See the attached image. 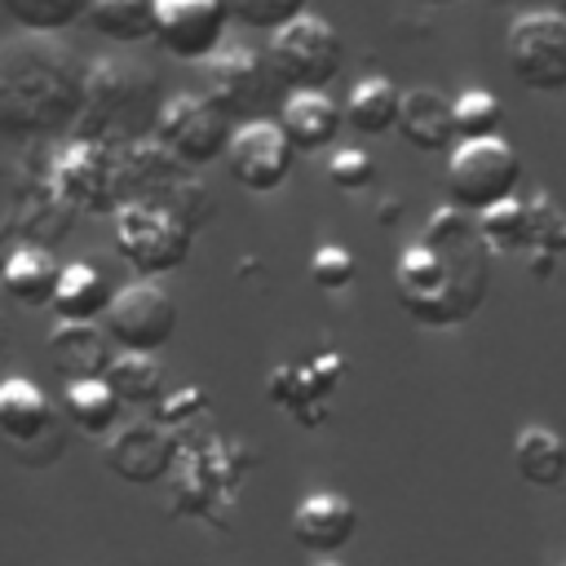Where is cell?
I'll return each instance as SVG.
<instances>
[{
	"label": "cell",
	"mask_w": 566,
	"mask_h": 566,
	"mask_svg": "<svg viewBox=\"0 0 566 566\" xmlns=\"http://www.w3.org/2000/svg\"><path fill=\"white\" fill-rule=\"evenodd\" d=\"M345 111L327 93H287L279 102V128L287 133L296 155H318L336 142Z\"/></svg>",
	"instance_id": "19"
},
{
	"label": "cell",
	"mask_w": 566,
	"mask_h": 566,
	"mask_svg": "<svg viewBox=\"0 0 566 566\" xmlns=\"http://www.w3.org/2000/svg\"><path fill=\"white\" fill-rule=\"evenodd\" d=\"M4 345H9V327H4V318H0V358H4Z\"/></svg>",
	"instance_id": "33"
},
{
	"label": "cell",
	"mask_w": 566,
	"mask_h": 566,
	"mask_svg": "<svg viewBox=\"0 0 566 566\" xmlns=\"http://www.w3.org/2000/svg\"><path fill=\"white\" fill-rule=\"evenodd\" d=\"M84 75L88 66L57 35L22 31L0 40V137H71L84 106Z\"/></svg>",
	"instance_id": "2"
},
{
	"label": "cell",
	"mask_w": 566,
	"mask_h": 566,
	"mask_svg": "<svg viewBox=\"0 0 566 566\" xmlns=\"http://www.w3.org/2000/svg\"><path fill=\"white\" fill-rule=\"evenodd\" d=\"M478 234L486 243V252H513V248H531V208L522 199H504L486 212H478Z\"/></svg>",
	"instance_id": "28"
},
{
	"label": "cell",
	"mask_w": 566,
	"mask_h": 566,
	"mask_svg": "<svg viewBox=\"0 0 566 566\" xmlns=\"http://www.w3.org/2000/svg\"><path fill=\"white\" fill-rule=\"evenodd\" d=\"M203 75H208V97L234 119V115H252L270 102V62L248 49V44H221L208 62H203ZM279 84V80H274Z\"/></svg>",
	"instance_id": "13"
},
{
	"label": "cell",
	"mask_w": 566,
	"mask_h": 566,
	"mask_svg": "<svg viewBox=\"0 0 566 566\" xmlns=\"http://www.w3.org/2000/svg\"><path fill=\"white\" fill-rule=\"evenodd\" d=\"M305 4H310V0H226L230 22H239V27H248V31H265V35H274V31L287 27L292 18H301Z\"/></svg>",
	"instance_id": "30"
},
{
	"label": "cell",
	"mask_w": 566,
	"mask_h": 566,
	"mask_svg": "<svg viewBox=\"0 0 566 566\" xmlns=\"http://www.w3.org/2000/svg\"><path fill=\"white\" fill-rule=\"evenodd\" d=\"M517 181H522V159L500 133L460 142L447 155V199L460 212L478 217V212L513 199Z\"/></svg>",
	"instance_id": "5"
},
{
	"label": "cell",
	"mask_w": 566,
	"mask_h": 566,
	"mask_svg": "<svg viewBox=\"0 0 566 566\" xmlns=\"http://www.w3.org/2000/svg\"><path fill=\"white\" fill-rule=\"evenodd\" d=\"M491 283V252L460 208H438L394 261V296L420 327H455L478 314Z\"/></svg>",
	"instance_id": "1"
},
{
	"label": "cell",
	"mask_w": 566,
	"mask_h": 566,
	"mask_svg": "<svg viewBox=\"0 0 566 566\" xmlns=\"http://www.w3.org/2000/svg\"><path fill=\"white\" fill-rule=\"evenodd\" d=\"M226 0H155V40L177 62H208L226 44Z\"/></svg>",
	"instance_id": "11"
},
{
	"label": "cell",
	"mask_w": 566,
	"mask_h": 566,
	"mask_svg": "<svg viewBox=\"0 0 566 566\" xmlns=\"http://www.w3.org/2000/svg\"><path fill=\"white\" fill-rule=\"evenodd\" d=\"M509 71L531 93H562L566 88V13L531 9L513 18L504 40Z\"/></svg>",
	"instance_id": "9"
},
{
	"label": "cell",
	"mask_w": 566,
	"mask_h": 566,
	"mask_svg": "<svg viewBox=\"0 0 566 566\" xmlns=\"http://www.w3.org/2000/svg\"><path fill=\"white\" fill-rule=\"evenodd\" d=\"M115 252L137 279H159L186 265L195 230L164 203H124L115 212Z\"/></svg>",
	"instance_id": "6"
},
{
	"label": "cell",
	"mask_w": 566,
	"mask_h": 566,
	"mask_svg": "<svg viewBox=\"0 0 566 566\" xmlns=\"http://www.w3.org/2000/svg\"><path fill=\"white\" fill-rule=\"evenodd\" d=\"M49 195L66 212H93V217H115L119 212V168H115V146L102 142H80L66 137L53 159H49Z\"/></svg>",
	"instance_id": "7"
},
{
	"label": "cell",
	"mask_w": 566,
	"mask_h": 566,
	"mask_svg": "<svg viewBox=\"0 0 566 566\" xmlns=\"http://www.w3.org/2000/svg\"><path fill=\"white\" fill-rule=\"evenodd\" d=\"M327 181L336 190H345V195H358V190H367L376 181V159L367 150H358V146H340V150L327 155Z\"/></svg>",
	"instance_id": "31"
},
{
	"label": "cell",
	"mask_w": 566,
	"mask_h": 566,
	"mask_svg": "<svg viewBox=\"0 0 566 566\" xmlns=\"http://www.w3.org/2000/svg\"><path fill=\"white\" fill-rule=\"evenodd\" d=\"M354 535H358V509L340 491H310L292 509V539L314 557L340 553Z\"/></svg>",
	"instance_id": "15"
},
{
	"label": "cell",
	"mask_w": 566,
	"mask_h": 566,
	"mask_svg": "<svg viewBox=\"0 0 566 566\" xmlns=\"http://www.w3.org/2000/svg\"><path fill=\"white\" fill-rule=\"evenodd\" d=\"M265 62H270L279 88H287V93H327V84L340 75L345 44H340L332 22H323L314 13H301V18H292L287 27H279L270 35Z\"/></svg>",
	"instance_id": "4"
},
{
	"label": "cell",
	"mask_w": 566,
	"mask_h": 566,
	"mask_svg": "<svg viewBox=\"0 0 566 566\" xmlns=\"http://www.w3.org/2000/svg\"><path fill=\"white\" fill-rule=\"evenodd\" d=\"M150 137L168 146L186 168H203L212 159H226L234 119L208 93H177V97H164Z\"/></svg>",
	"instance_id": "8"
},
{
	"label": "cell",
	"mask_w": 566,
	"mask_h": 566,
	"mask_svg": "<svg viewBox=\"0 0 566 566\" xmlns=\"http://www.w3.org/2000/svg\"><path fill=\"white\" fill-rule=\"evenodd\" d=\"M318 566H340V562H318Z\"/></svg>",
	"instance_id": "36"
},
{
	"label": "cell",
	"mask_w": 566,
	"mask_h": 566,
	"mask_svg": "<svg viewBox=\"0 0 566 566\" xmlns=\"http://www.w3.org/2000/svg\"><path fill=\"white\" fill-rule=\"evenodd\" d=\"M292 159H296V150H292L287 133L274 119H248V124H239L234 137H230V146H226L230 177L243 190H252V195L283 190V181L292 172Z\"/></svg>",
	"instance_id": "12"
},
{
	"label": "cell",
	"mask_w": 566,
	"mask_h": 566,
	"mask_svg": "<svg viewBox=\"0 0 566 566\" xmlns=\"http://www.w3.org/2000/svg\"><path fill=\"white\" fill-rule=\"evenodd\" d=\"M4 256H9V252H0V279H4Z\"/></svg>",
	"instance_id": "35"
},
{
	"label": "cell",
	"mask_w": 566,
	"mask_h": 566,
	"mask_svg": "<svg viewBox=\"0 0 566 566\" xmlns=\"http://www.w3.org/2000/svg\"><path fill=\"white\" fill-rule=\"evenodd\" d=\"M451 111H455V137L460 142L491 137V133H500V119H504V102L495 93H486V88H464L451 102Z\"/></svg>",
	"instance_id": "29"
},
{
	"label": "cell",
	"mask_w": 566,
	"mask_h": 566,
	"mask_svg": "<svg viewBox=\"0 0 566 566\" xmlns=\"http://www.w3.org/2000/svg\"><path fill=\"white\" fill-rule=\"evenodd\" d=\"M57 424H66V416H57V407L49 402V394L35 380H27V376L0 380V438L9 451L40 442Z\"/></svg>",
	"instance_id": "16"
},
{
	"label": "cell",
	"mask_w": 566,
	"mask_h": 566,
	"mask_svg": "<svg viewBox=\"0 0 566 566\" xmlns=\"http://www.w3.org/2000/svg\"><path fill=\"white\" fill-rule=\"evenodd\" d=\"M513 469L526 486L557 491L566 482V438L553 433L548 424H526L513 438Z\"/></svg>",
	"instance_id": "20"
},
{
	"label": "cell",
	"mask_w": 566,
	"mask_h": 566,
	"mask_svg": "<svg viewBox=\"0 0 566 566\" xmlns=\"http://www.w3.org/2000/svg\"><path fill=\"white\" fill-rule=\"evenodd\" d=\"M416 4H429V9H442V4H455V0H416Z\"/></svg>",
	"instance_id": "34"
},
{
	"label": "cell",
	"mask_w": 566,
	"mask_h": 566,
	"mask_svg": "<svg viewBox=\"0 0 566 566\" xmlns=\"http://www.w3.org/2000/svg\"><path fill=\"white\" fill-rule=\"evenodd\" d=\"M398 133L411 150H424V155H442L451 150L460 137H455V111H451V97H442L438 88H407L402 93V106H398Z\"/></svg>",
	"instance_id": "18"
},
{
	"label": "cell",
	"mask_w": 566,
	"mask_h": 566,
	"mask_svg": "<svg viewBox=\"0 0 566 566\" xmlns=\"http://www.w3.org/2000/svg\"><path fill=\"white\" fill-rule=\"evenodd\" d=\"M57 274L62 265L40 248V243H22L4 256V279L0 287L27 305V310H40V305H53V292H57Z\"/></svg>",
	"instance_id": "21"
},
{
	"label": "cell",
	"mask_w": 566,
	"mask_h": 566,
	"mask_svg": "<svg viewBox=\"0 0 566 566\" xmlns=\"http://www.w3.org/2000/svg\"><path fill=\"white\" fill-rule=\"evenodd\" d=\"M354 256L340 248V243H323L314 256H310V279L323 287V292H345L354 283Z\"/></svg>",
	"instance_id": "32"
},
{
	"label": "cell",
	"mask_w": 566,
	"mask_h": 566,
	"mask_svg": "<svg viewBox=\"0 0 566 566\" xmlns=\"http://www.w3.org/2000/svg\"><path fill=\"white\" fill-rule=\"evenodd\" d=\"M84 22L115 44L155 40V0H88Z\"/></svg>",
	"instance_id": "26"
},
{
	"label": "cell",
	"mask_w": 566,
	"mask_h": 566,
	"mask_svg": "<svg viewBox=\"0 0 566 566\" xmlns=\"http://www.w3.org/2000/svg\"><path fill=\"white\" fill-rule=\"evenodd\" d=\"M177 460V442L164 420H133L106 438V469L133 486L159 482Z\"/></svg>",
	"instance_id": "14"
},
{
	"label": "cell",
	"mask_w": 566,
	"mask_h": 566,
	"mask_svg": "<svg viewBox=\"0 0 566 566\" xmlns=\"http://www.w3.org/2000/svg\"><path fill=\"white\" fill-rule=\"evenodd\" d=\"M62 416L88 438H111L124 424V402L115 398V389L102 376L97 380H71L62 394Z\"/></svg>",
	"instance_id": "23"
},
{
	"label": "cell",
	"mask_w": 566,
	"mask_h": 566,
	"mask_svg": "<svg viewBox=\"0 0 566 566\" xmlns=\"http://www.w3.org/2000/svg\"><path fill=\"white\" fill-rule=\"evenodd\" d=\"M106 336L128 354H159L177 336V301L150 283L137 279L111 296V310L102 314Z\"/></svg>",
	"instance_id": "10"
},
{
	"label": "cell",
	"mask_w": 566,
	"mask_h": 566,
	"mask_svg": "<svg viewBox=\"0 0 566 566\" xmlns=\"http://www.w3.org/2000/svg\"><path fill=\"white\" fill-rule=\"evenodd\" d=\"M0 9L18 22V31L31 35H62L75 22H84L88 0H0Z\"/></svg>",
	"instance_id": "27"
},
{
	"label": "cell",
	"mask_w": 566,
	"mask_h": 566,
	"mask_svg": "<svg viewBox=\"0 0 566 566\" xmlns=\"http://www.w3.org/2000/svg\"><path fill=\"white\" fill-rule=\"evenodd\" d=\"M111 283L97 265L88 261H71L57 274V292H53V314L66 323H97L111 310Z\"/></svg>",
	"instance_id": "22"
},
{
	"label": "cell",
	"mask_w": 566,
	"mask_h": 566,
	"mask_svg": "<svg viewBox=\"0 0 566 566\" xmlns=\"http://www.w3.org/2000/svg\"><path fill=\"white\" fill-rule=\"evenodd\" d=\"M111 336H106V327H97V323H66V318H57V327L49 332V367L62 376V385H71V380H97V376H106V367H111Z\"/></svg>",
	"instance_id": "17"
},
{
	"label": "cell",
	"mask_w": 566,
	"mask_h": 566,
	"mask_svg": "<svg viewBox=\"0 0 566 566\" xmlns=\"http://www.w3.org/2000/svg\"><path fill=\"white\" fill-rule=\"evenodd\" d=\"M164 93L159 75L146 62L133 57H97L88 62L84 75V106L71 128L80 142H102V146H128L155 133Z\"/></svg>",
	"instance_id": "3"
},
{
	"label": "cell",
	"mask_w": 566,
	"mask_h": 566,
	"mask_svg": "<svg viewBox=\"0 0 566 566\" xmlns=\"http://www.w3.org/2000/svg\"><path fill=\"white\" fill-rule=\"evenodd\" d=\"M398 106H402V88L394 80H385V75H367L345 97V124L354 133L380 137V133L398 128Z\"/></svg>",
	"instance_id": "24"
},
{
	"label": "cell",
	"mask_w": 566,
	"mask_h": 566,
	"mask_svg": "<svg viewBox=\"0 0 566 566\" xmlns=\"http://www.w3.org/2000/svg\"><path fill=\"white\" fill-rule=\"evenodd\" d=\"M124 407H159L164 402V367L155 354H115L102 376Z\"/></svg>",
	"instance_id": "25"
}]
</instances>
